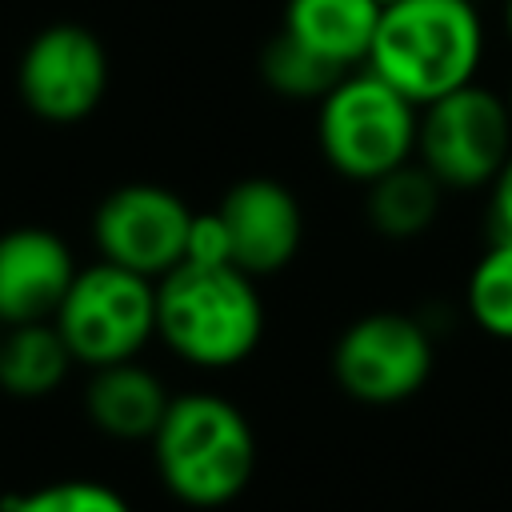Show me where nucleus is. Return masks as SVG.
<instances>
[{"mask_svg":"<svg viewBox=\"0 0 512 512\" xmlns=\"http://www.w3.org/2000/svg\"><path fill=\"white\" fill-rule=\"evenodd\" d=\"M488 224H492V240H512V156L488 184Z\"/></svg>","mask_w":512,"mask_h":512,"instance_id":"obj_20","label":"nucleus"},{"mask_svg":"<svg viewBox=\"0 0 512 512\" xmlns=\"http://www.w3.org/2000/svg\"><path fill=\"white\" fill-rule=\"evenodd\" d=\"M364 188H368V196H364L368 224L388 240L424 236L432 228V220L440 212V196H444L440 180L420 160H408Z\"/></svg>","mask_w":512,"mask_h":512,"instance_id":"obj_15","label":"nucleus"},{"mask_svg":"<svg viewBox=\"0 0 512 512\" xmlns=\"http://www.w3.org/2000/svg\"><path fill=\"white\" fill-rule=\"evenodd\" d=\"M148 444L164 488L188 508L232 504L256 472V432L248 416L216 392L172 396Z\"/></svg>","mask_w":512,"mask_h":512,"instance_id":"obj_3","label":"nucleus"},{"mask_svg":"<svg viewBox=\"0 0 512 512\" xmlns=\"http://www.w3.org/2000/svg\"><path fill=\"white\" fill-rule=\"evenodd\" d=\"M380 24L376 0H284V24L292 40L336 64L340 72L364 68L372 36Z\"/></svg>","mask_w":512,"mask_h":512,"instance_id":"obj_13","label":"nucleus"},{"mask_svg":"<svg viewBox=\"0 0 512 512\" xmlns=\"http://www.w3.org/2000/svg\"><path fill=\"white\" fill-rule=\"evenodd\" d=\"M504 104H508V116H512V80H508V92H504Z\"/></svg>","mask_w":512,"mask_h":512,"instance_id":"obj_22","label":"nucleus"},{"mask_svg":"<svg viewBox=\"0 0 512 512\" xmlns=\"http://www.w3.org/2000/svg\"><path fill=\"white\" fill-rule=\"evenodd\" d=\"M168 404L172 396L164 380L136 360L92 368V380L84 388L88 420L112 440H152Z\"/></svg>","mask_w":512,"mask_h":512,"instance_id":"obj_12","label":"nucleus"},{"mask_svg":"<svg viewBox=\"0 0 512 512\" xmlns=\"http://www.w3.org/2000/svg\"><path fill=\"white\" fill-rule=\"evenodd\" d=\"M192 208L164 184L132 180L112 188L92 212V240L100 260L140 272L148 280L168 276L184 264Z\"/></svg>","mask_w":512,"mask_h":512,"instance_id":"obj_9","label":"nucleus"},{"mask_svg":"<svg viewBox=\"0 0 512 512\" xmlns=\"http://www.w3.org/2000/svg\"><path fill=\"white\" fill-rule=\"evenodd\" d=\"M0 512H132L128 500L100 480H56L20 496H8Z\"/></svg>","mask_w":512,"mask_h":512,"instance_id":"obj_18","label":"nucleus"},{"mask_svg":"<svg viewBox=\"0 0 512 512\" xmlns=\"http://www.w3.org/2000/svg\"><path fill=\"white\" fill-rule=\"evenodd\" d=\"M392 4H400V0H376V8L384 12V8H392Z\"/></svg>","mask_w":512,"mask_h":512,"instance_id":"obj_23","label":"nucleus"},{"mask_svg":"<svg viewBox=\"0 0 512 512\" xmlns=\"http://www.w3.org/2000/svg\"><path fill=\"white\" fill-rule=\"evenodd\" d=\"M156 336L192 368H232L264 336V300L236 264H176L156 280Z\"/></svg>","mask_w":512,"mask_h":512,"instance_id":"obj_2","label":"nucleus"},{"mask_svg":"<svg viewBox=\"0 0 512 512\" xmlns=\"http://www.w3.org/2000/svg\"><path fill=\"white\" fill-rule=\"evenodd\" d=\"M484 24L472 0H400L380 12L364 68L416 108L476 80Z\"/></svg>","mask_w":512,"mask_h":512,"instance_id":"obj_1","label":"nucleus"},{"mask_svg":"<svg viewBox=\"0 0 512 512\" xmlns=\"http://www.w3.org/2000/svg\"><path fill=\"white\" fill-rule=\"evenodd\" d=\"M340 76H348V72H340L336 64H328L324 56H316L312 48L292 40L288 32H276L260 52V80L284 100H316L320 104Z\"/></svg>","mask_w":512,"mask_h":512,"instance_id":"obj_16","label":"nucleus"},{"mask_svg":"<svg viewBox=\"0 0 512 512\" xmlns=\"http://www.w3.org/2000/svg\"><path fill=\"white\" fill-rule=\"evenodd\" d=\"M512 156V116L504 96L484 84H464L420 108L416 160L448 192L488 188Z\"/></svg>","mask_w":512,"mask_h":512,"instance_id":"obj_6","label":"nucleus"},{"mask_svg":"<svg viewBox=\"0 0 512 512\" xmlns=\"http://www.w3.org/2000/svg\"><path fill=\"white\" fill-rule=\"evenodd\" d=\"M76 272L72 248L52 228L20 224L0 232V324L52 320Z\"/></svg>","mask_w":512,"mask_h":512,"instance_id":"obj_11","label":"nucleus"},{"mask_svg":"<svg viewBox=\"0 0 512 512\" xmlns=\"http://www.w3.org/2000/svg\"><path fill=\"white\" fill-rule=\"evenodd\" d=\"M504 32H508V40H512V0H504Z\"/></svg>","mask_w":512,"mask_h":512,"instance_id":"obj_21","label":"nucleus"},{"mask_svg":"<svg viewBox=\"0 0 512 512\" xmlns=\"http://www.w3.org/2000/svg\"><path fill=\"white\" fill-rule=\"evenodd\" d=\"M216 216L228 236V256L252 280L288 268L304 240V212L288 184L272 176H244L236 180Z\"/></svg>","mask_w":512,"mask_h":512,"instance_id":"obj_10","label":"nucleus"},{"mask_svg":"<svg viewBox=\"0 0 512 512\" xmlns=\"http://www.w3.org/2000/svg\"><path fill=\"white\" fill-rule=\"evenodd\" d=\"M184 260H188V264H232V256H228V236H224V224H220L216 208L192 216Z\"/></svg>","mask_w":512,"mask_h":512,"instance_id":"obj_19","label":"nucleus"},{"mask_svg":"<svg viewBox=\"0 0 512 512\" xmlns=\"http://www.w3.org/2000/svg\"><path fill=\"white\" fill-rule=\"evenodd\" d=\"M52 324L60 328L76 364L108 368L136 360L156 336V280L96 260L76 272Z\"/></svg>","mask_w":512,"mask_h":512,"instance_id":"obj_5","label":"nucleus"},{"mask_svg":"<svg viewBox=\"0 0 512 512\" xmlns=\"http://www.w3.org/2000/svg\"><path fill=\"white\" fill-rule=\"evenodd\" d=\"M332 376L360 404H404L432 376V336L408 312H368L340 332Z\"/></svg>","mask_w":512,"mask_h":512,"instance_id":"obj_7","label":"nucleus"},{"mask_svg":"<svg viewBox=\"0 0 512 512\" xmlns=\"http://www.w3.org/2000/svg\"><path fill=\"white\" fill-rule=\"evenodd\" d=\"M464 304L476 328L496 340H512V240H492L488 252L472 264Z\"/></svg>","mask_w":512,"mask_h":512,"instance_id":"obj_17","label":"nucleus"},{"mask_svg":"<svg viewBox=\"0 0 512 512\" xmlns=\"http://www.w3.org/2000/svg\"><path fill=\"white\" fill-rule=\"evenodd\" d=\"M16 92L44 124H76L92 116L108 92V52L100 36L72 20L40 28L20 52Z\"/></svg>","mask_w":512,"mask_h":512,"instance_id":"obj_8","label":"nucleus"},{"mask_svg":"<svg viewBox=\"0 0 512 512\" xmlns=\"http://www.w3.org/2000/svg\"><path fill=\"white\" fill-rule=\"evenodd\" d=\"M72 352L52 320L12 324L0 336V388L20 400H40L56 392L72 368Z\"/></svg>","mask_w":512,"mask_h":512,"instance_id":"obj_14","label":"nucleus"},{"mask_svg":"<svg viewBox=\"0 0 512 512\" xmlns=\"http://www.w3.org/2000/svg\"><path fill=\"white\" fill-rule=\"evenodd\" d=\"M420 108L376 72L356 68L332 84L316 112V144L328 168L344 180L372 184L384 172L416 160Z\"/></svg>","mask_w":512,"mask_h":512,"instance_id":"obj_4","label":"nucleus"}]
</instances>
